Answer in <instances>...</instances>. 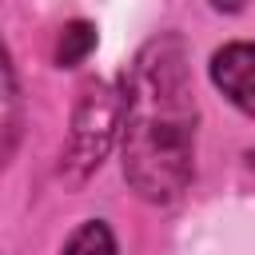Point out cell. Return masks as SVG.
I'll return each instance as SVG.
<instances>
[{"label":"cell","instance_id":"3957f363","mask_svg":"<svg viewBox=\"0 0 255 255\" xmlns=\"http://www.w3.org/2000/svg\"><path fill=\"white\" fill-rule=\"evenodd\" d=\"M207 76L227 96L231 108H239L247 120H255V44L251 40H231V44L215 48Z\"/></svg>","mask_w":255,"mask_h":255},{"label":"cell","instance_id":"7a4b0ae2","mask_svg":"<svg viewBox=\"0 0 255 255\" xmlns=\"http://www.w3.org/2000/svg\"><path fill=\"white\" fill-rule=\"evenodd\" d=\"M120 120H124V92L112 88L108 80H88L76 96L68 143L60 151V179L68 187H84L100 171L120 131Z\"/></svg>","mask_w":255,"mask_h":255},{"label":"cell","instance_id":"ba28073f","mask_svg":"<svg viewBox=\"0 0 255 255\" xmlns=\"http://www.w3.org/2000/svg\"><path fill=\"white\" fill-rule=\"evenodd\" d=\"M247 163H251V167H255V147H251V151H247Z\"/></svg>","mask_w":255,"mask_h":255},{"label":"cell","instance_id":"5b68a950","mask_svg":"<svg viewBox=\"0 0 255 255\" xmlns=\"http://www.w3.org/2000/svg\"><path fill=\"white\" fill-rule=\"evenodd\" d=\"M20 139V84L12 60H4V159H12Z\"/></svg>","mask_w":255,"mask_h":255},{"label":"cell","instance_id":"6da1fadb","mask_svg":"<svg viewBox=\"0 0 255 255\" xmlns=\"http://www.w3.org/2000/svg\"><path fill=\"white\" fill-rule=\"evenodd\" d=\"M124 179L143 203H175L195 175L199 104L191 52L179 32H155L120 76Z\"/></svg>","mask_w":255,"mask_h":255},{"label":"cell","instance_id":"277c9868","mask_svg":"<svg viewBox=\"0 0 255 255\" xmlns=\"http://www.w3.org/2000/svg\"><path fill=\"white\" fill-rule=\"evenodd\" d=\"M92 48H96V24L72 20V24L60 28L56 48H52V60H56V68H76V64H84L92 56Z\"/></svg>","mask_w":255,"mask_h":255},{"label":"cell","instance_id":"8992f818","mask_svg":"<svg viewBox=\"0 0 255 255\" xmlns=\"http://www.w3.org/2000/svg\"><path fill=\"white\" fill-rule=\"evenodd\" d=\"M120 243H116V235L108 231V223L104 219H88L84 227H76L68 239H64V251H116Z\"/></svg>","mask_w":255,"mask_h":255},{"label":"cell","instance_id":"52a82bcc","mask_svg":"<svg viewBox=\"0 0 255 255\" xmlns=\"http://www.w3.org/2000/svg\"><path fill=\"white\" fill-rule=\"evenodd\" d=\"M207 4H211L215 12H227V16H231V12H243V8H247V0H207Z\"/></svg>","mask_w":255,"mask_h":255}]
</instances>
